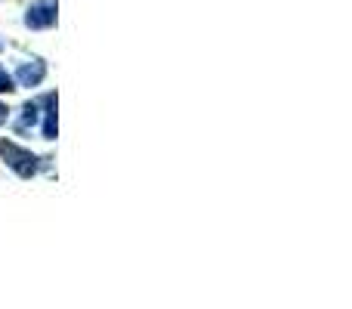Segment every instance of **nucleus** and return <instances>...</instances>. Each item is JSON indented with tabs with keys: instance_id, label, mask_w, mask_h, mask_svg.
<instances>
[{
	"instance_id": "f03ea898",
	"label": "nucleus",
	"mask_w": 352,
	"mask_h": 309,
	"mask_svg": "<svg viewBox=\"0 0 352 309\" xmlns=\"http://www.w3.org/2000/svg\"><path fill=\"white\" fill-rule=\"evenodd\" d=\"M3 90H12V81L6 78V72L0 68V93H3Z\"/></svg>"
},
{
	"instance_id": "f257e3e1",
	"label": "nucleus",
	"mask_w": 352,
	"mask_h": 309,
	"mask_svg": "<svg viewBox=\"0 0 352 309\" xmlns=\"http://www.w3.org/2000/svg\"><path fill=\"white\" fill-rule=\"evenodd\" d=\"M56 22V3H37L34 10L28 12V25L31 28H43V25Z\"/></svg>"
}]
</instances>
